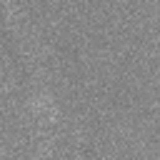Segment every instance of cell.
Wrapping results in <instances>:
<instances>
[{"mask_svg": "<svg viewBox=\"0 0 160 160\" xmlns=\"http://www.w3.org/2000/svg\"><path fill=\"white\" fill-rule=\"evenodd\" d=\"M30 110L42 120H55L58 118V105H55V100L50 95H35L30 100Z\"/></svg>", "mask_w": 160, "mask_h": 160, "instance_id": "obj_1", "label": "cell"}]
</instances>
